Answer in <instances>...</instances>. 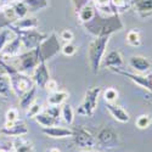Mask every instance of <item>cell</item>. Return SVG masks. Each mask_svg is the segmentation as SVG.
Instances as JSON below:
<instances>
[{"label":"cell","mask_w":152,"mask_h":152,"mask_svg":"<svg viewBox=\"0 0 152 152\" xmlns=\"http://www.w3.org/2000/svg\"><path fill=\"white\" fill-rule=\"evenodd\" d=\"M110 40V35H104V37H97L96 39H94L88 49V55H89L90 60V66L94 73H97L102 58L105 56L106 46Z\"/></svg>","instance_id":"obj_1"},{"label":"cell","mask_w":152,"mask_h":152,"mask_svg":"<svg viewBox=\"0 0 152 152\" xmlns=\"http://www.w3.org/2000/svg\"><path fill=\"white\" fill-rule=\"evenodd\" d=\"M100 91H101V89L99 86H93L85 93L84 101H83V104L80 105V107L78 110L79 115L88 116V117H91L94 115L96 106H97V102H99Z\"/></svg>","instance_id":"obj_2"},{"label":"cell","mask_w":152,"mask_h":152,"mask_svg":"<svg viewBox=\"0 0 152 152\" xmlns=\"http://www.w3.org/2000/svg\"><path fill=\"white\" fill-rule=\"evenodd\" d=\"M74 139V142L78 147L83 148V150H89L93 148L95 146V137L93 136V134L86 130L83 126H78V128L73 129V136Z\"/></svg>","instance_id":"obj_3"},{"label":"cell","mask_w":152,"mask_h":152,"mask_svg":"<svg viewBox=\"0 0 152 152\" xmlns=\"http://www.w3.org/2000/svg\"><path fill=\"white\" fill-rule=\"evenodd\" d=\"M115 72L124 75V77L129 78L132 82H134L135 84H137L140 88H144V89L148 90L150 93H152V74H148V75H140V74H134V73H130V72H125V71H122L121 68H116L113 69Z\"/></svg>","instance_id":"obj_4"},{"label":"cell","mask_w":152,"mask_h":152,"mask_svg":"<svg viewBox=\"0 0 152 152\" xmlns=\"http://www.w3.org/2000/svg\"><path fill=\"white\" fill-rule=\"evenodd\" d=\"M39 48V55H40V61H45L46 58H50L51 56L56 55L60 50V44L56 40V37L51 35V38L45 40Z\"/></svg>","instance_id":"obj_5"},{"label":"cell","mask_w":152,"mask_h":152,"mask_svg":"<svg viewBox=\"0 0 152 152\" xmlns=\"http://www.w3.org/2000/svg\"><path fill=\"white\" fill-rule=\"evenodd\" d=\"M34 85L32 79H29L28 77H24V75H14L11 79V88L14 89L18 95H23L24 93H27L29 89H32Z\"/></svg>","instance_id":"obj_6"},{"label":"cell","mask_w":152,"mask_h":152,"mask_svg":"<svg viewBox=\"0 0 152 152\" xmlns=\"http://www.w3.org/2000/svg\"><path fill=\"white\" fill-rule=\"evenodd\" d=\"M39 48H37L32 51L27 53L21 56V68L24 71L28 69H34L38 65H39Z\"/></svg>","instance_id":"obj_7"},{"label":"cell","mask_w":152,"mask_h":152,"mask_svg":"<svg viewBox=\"0 0 152 152\" xmlns=\"http://www.w3.org/2000/svg\"><path fill=\"white\" fill-rule=\"evenodd\" d=\"M50 79V73L45 65V61H40L39 65L34 68L33 73V82L40 88H44L46 82Z\"/></svg>","instance_id":"obj_8"},{"label":"cell","mask_w":152,"mask_h":152,"mask_svg":"<svg viewBox=\"0 0 152 152\" xmlns=\"http://www.w3.org/2000/svg\"><path fill=\"white\" fill-rule=\"evenodd\" d=\"M97 141L104 146L112 147L118 142V134L111 128H104L97 134Z\"/></svg>","instance_id":"obj_9"},{"label":"cell","mask_w":152,"mask_h":152,"mask_svg":"<svg viewBox=\"0 0 152 152\" xmlns=\"http://www.w3.org/2000/svg\"><path fill=\"white\" fill-rule=\"evenodd\" d=\"M104 67L106 68H111V69H116V68H121L123 66V58H122V55L119 51H110L108 54H106L102 58V62Z\"/></svg>","instance_id":"obj_10"},{"label":"cell","mask_w":152,"mask_h":152,"mask_svg":"<svg viewBox=\"0 0 152 152\" xmlns=\"http://www.w3.org/2000/svg\"><path fill=\"white\" fill-rule=\"evenodd\" d=\"M43 133L53 139H63V137H69L73 136V129L68 128H62V126H49V128H43Z\"/></svg>","instance_id":"obj_11"},{"label":"cell","mask_w":152,"mask_h":152,"mask_svg":"<svg viewBox=\"0 0 152 152\" xmlns=\"http://www.w3.org/2000/svg\"><path fill=\"white\" fill-rule=\"evenodd\" d=\"M106 108H107V111L111 113V116L115 118L116 121H118V122H121V123H128V122L130 121L129 113L126 112L125 110H123L121 106H117V105H115V104L107 102Z\"/></svg>","instance_id":"obj_12"},{"label":"cell","mask_w":152,"mask_h":152,"mask_svg":"<svg viewBox=\"0 0 152 152\" xmlns=\"http://www.w3.org/2000/svg\"><path fill=\"white\" fill-rule=\"evenodd\" d=\"M129 66L136 72H147L151 68V62L144 56H132L129 58Z\"/></svg>","instance_id":"obj_13"},{"label":"cell","mask_w":152,"mask_h":152,"mask_svg":"<svg viewBox=\"0 0 152 152\" xmlns=\"http://www.w3.org/2000/svg\"><path fill=\"white\" fill-rule=\"evenodd\" d=\"M4 134L10 135V136L20 137V136H23V135L28 134V128L26 126V124H24V123H22V122H16L14 125L11 126V128L4 129Z\"/></svg>","instance_id":"obj_14"},{"label":"cell","mask_w":152,"mask_h":152,"mask_svg":"<svg viewBox=\"0 0 152 152\" xmlns=\"http://www.w3.org/2000/svg\"><path fill=\"white\" fill-rule=\"evenodd\" d=\"M67 97H68V93L56 90V91H54V93H51L49 95L48 105L49 106H60L67 100Z\"/></svg>","instance_id":"obj_15"},{"label":"cell","mask_w":152,"mask_h":152,"mask_svg":"<svg viewBox=\"0 0 152 152\" xmlns=\"http://www.w3.org/2000/svg\"><path fill=\"white\" fill-rule=\"evenodd\" d=\"M135 7L142 17H147L152 14V0H135Z\"/></svg>","instance_id":"obj_16"},{"label":"cell","mask_w":152,"mask_h":152,"mask_svg":"<svg viewBox=\"0 0 152 152\" xmlns=\"http://www.w3.org/2000/svg\"><path fill=\"white\" fill-rule=\"evenodd\" d=\"M16 26L22 31H33L38 27V21L34 17H22Z\"/></svg>","instance_id":"obj_17"},{"label":"cell","mask_w":152,"mask_h":152,"mask_svg":"<svg viewBox=\"0 0 152 152\" xmlns=\"http://www.w3.org/2000/svg\"><path fill=\"white\" fill-rule=\"evenodd\" d=\"M35 93H37V89H35V86H33L32 89H29L27 93H24L22 95L20 104H21V107L23 110H27L34 102V101H35Z\"/></svg>","instance_id":"obj_18"},{"label":"cell","mask_w":152,"mask_h":152,"mask_svg":"<svg viewBox=\"0 0 152 152\" xmlns=\"http://www.w3.org/2000/svg\"><path fill=\"white\" fill-rule=\"evenodd\" d=\"M35 121L39 123L43 128H49V126H54V125H57L58 123V119H55L53 118L51 116H49L48 113L43 112V113H39L37 117H35Z\"/></svg>","instance_id":"obj_19"},{"label":"cell","mask_w":152,"mask_h":152,"mask_svg":"<svg viewBox=\"0 0 152 152\" xmlns=\"http://www.w3.org/2000/svg\"><path fill=\"white\" fill-rule=\"evenodd\" d=\"M79 20L84 23H89L90 21L94 20L95 17V10L91 7V6H83L80 10H79Z\"/></svg>","instance_id":"obj_20"},{"label":"cell","mask_w":152,"mask_h":152,"mask_svg":"<svg viewBox=\"0 0 152 152\" xmlns=\"http://www.w3.org/2000/svg\"><path fill=\"white\" fill-rule=\"evenodd\" d=\"M61 116L62 119L65 121L67 124H72L74 121V111L72 108L71 105H63V107L61 108Z\"/></svg>","instance_id":"obj_21"},{"label":"cell","mask_w":152,"mask_h":152,"mask_svg":"<svg viewBox=\"0 0 152 152\" xmlns=\"http://www.w3.org/2000/svg\"><path fill=\"white\" fill-rule=\"evenodd\" d=\"M126 43H128L130 46H139L141 44V35L137 31H129L126 33Z\"/></svg>","instance_id":"obj_22"},{"label":"cell","mask_w":152,"mask_h":152,"mask_svg":"<svg viewBox=\"0 0 152 152\" xmlns=\"http://www.w3.org/2000/svg\"><path fill=\"white\" fill-rule=\"evenodd\" d=\"M14 148L16 152H33L34 151L33 145L29 141L24 140V139H21V136H20V140L17 142H15Z\"/></svg>","instance_id":"obj_23"},{"label":"cell","mask_w":152,"mask_h":152,"mask_svg":"<svg viewBox=\"0 0 152 152\" xmlns=\"http://www.w3.org/2000/svg\"><path fill=\"white\" fill-rule=\"evenodd\" d=\"M152 123V117L150 115H141L135 121V125L139 129H147Z\"/></svg>","instance_id":"obj_24"},{"label":"cell","mask_w":152,"mask_h":152,"mask_svg":"<svg viewBox=\"0 0 152 152\" xmlns=\"http://www.w3.org/2000/svg\"><path fill=\"white\" fill-rule=\"evenodd\" d=\"M42 110H43V106L37 102V101H34V102L26 110V113H27V117L29 118H35L39 113H42Z\"/></svg>","instance_id":"obj_25"},{"label":"cell","mask_w":152,"mask_h":152,"mask_svg":"<svg viewBox=\"0 0 152 152\" xmlns=\"http://www.w3.org/2000/svg\"><path fill=\"white\" fill-rule=\"evenodd\" d=\"M104 99L106 102L113 104L115 101L118 99V91L115 89V88H108L104 91Z\"/></svg>","instance_id":"obj_26"},{"label":"cell","mask_w":152,"mask_h":152,"mask_svg":"<svg viewBox=\"0 0 152 152\" xmlns=\"http://www.w3.org/2000/svg\"><path fill=\"white\" fill-rule=\"evenodd\" d=\"M61 51L65 56H73L75 54V51H77V48H75L73 44H71V43H67V44H65L62 46Z\"/></svg>","instance_id":"obj_27"},{"label":"cell","mask_w":152,"mask_h":152,"mask_svg":"<svg viewBox=\"0 0 152 152\" xmlns=\"http://www.w3.org/2000/svg\"><path fill=\"white\" fill-rule=\"evenodd\" d=\"M11 89V80L6 79L5 77H0V94H6Z\"/></svg>","instance_id":"obj_28"},{"label":"cell","mask_w":152,"mask_h":152,"mask_svg":"<svg viewBox=\"0 0 152 152\" xmlns=\"http://www.w3.org/2000/svg\"><path fill=\"white\" fill-rule=\"evenodd\" d=\"M44 112L48 113L49 116H51L55 119H58V117L61 116V108L58 106H49Z\"/></svg>","instance_id":"obj_29"},{"label":"cell","mask_w":152,"mask_h":152,"mask_svg":"<svg viewBox=\"0 0 152 152\" xmlns=\"http://www.w3.org/2000/svg\"><path fill=\"white\" fill-rule=\"evenodd\" d=\"M5 117H6V121H9V122H17V119H18V111L16 108H10V110L6 111Z\"/></svg>","instance_id":"obj_30"},{"label":"cell","mask_w":152,"mask_h":152,"mask_svg":"<svg viewBox=\"0 0 152 152\" xmlns=\"http://www.w3.org/2000/svg\"><path fill=\"white\" fill-rule=\"evenodd\" d=\"M57 88H58L57 82H56L55 79H51V78H50V79L46 82V84H45V86H44V89H46V90L50 91V93H54V91L57 90Z\"/></svg>","instance_id":"obj_31"},{"label":"cell","mask_w":152,"mask_h":152,"mask_svg":"<svg viewBox=\"0 0 152 152\" xmlns=\"http://www.w3.org/2000/svg\"><path fill=\"white\" fill-rule=\"evenodd\" d=\"M73 38H74V34L69 29H65V31L61 32V39L65 40L66 43H71L73 40Z\"/></svg>","instance_id":"obj_32"},{"label":"cell","mask_w":152,"mask_h":152,"mask_svg":"<svg viewBox=\"0 0 152 152\" xmlns=\"http://www.w3.org/2000/svg\"><path fill=\"white\" fill-rule=\"evenodd\" d=\"M12 39H10V37H9V32H4L0 34V51L4 49L5 45L9 44V42H11Z\"/></svg>","instance_id":"obj_33"},{"label":"cell","mask_w":152,"mask_h":152,"mask_svg":"<svg viewBox=\"0 0 152 152\" xmlns=\"http://www.w3.org/2000/svg\"><path fill=\"white\" fill-rule=\"evenodd\" d=\"M110 1L116 7H124L125 6V0H110Z\"/></svg>","instance_id":"obj_34"},{"label":"cell","mask_w":152,"mask_h":152,"mask_svg":"<svg viewBox=\"0 0 152 152\" xmlns=\"http://www.w3.org/2000/svg\"><path fill=\"white\" fill-rule=\"evenodd\" d=\"M95 4H96V6L102 9V7H106L110 4V0H95Z\"/></svg>","instance_id":"obj_35"},{"label":"cell","mask_w":152,"mask_h":152,"mask_svg":"<svg viewBox=\"0 0 152 152\" xmlns=\"http://www.w3.org/2000/svg\"><path fill=\"white\" fill-rule=\"evenodd\" d=\"M46 152H61V150H60V148H57V147H51V148L46 150Z\"/></svg>","instance_id":"obj_36"},{"label":"cell","mask_w":152,"mask_h":152,"mask_svg":"<svg viewBox=\"0 0 152 152\" xmlns=\"http://www.w3.org/2000/svg\"><path fill=\"white\" fill-rule=\"evenodd\" d=\"M0 152H9L6 148H4V147H0Z\"/></svg>","instance_id":"obj_37"},{"label":"cell","mask_w":152,"mask_h":152,"mask_svg":"<svg viewBox=\"0 0 152 152\" xmlns=\"http://www.w3.org/2000/svg\"><path fill=\"white\" fill-rule=\"evenodd\" d=\"M80 152H95V151H91V150H83Z\"/></svg>","instance_id":"obj_38"}]
</instances>
